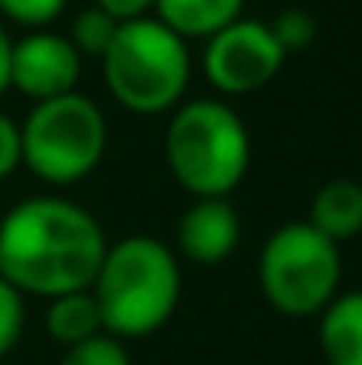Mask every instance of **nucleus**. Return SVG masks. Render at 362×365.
Instances as JSON below:
<instances>
[{
	"mask_svg": "<svg viewBox=\"0 0 362 365\" xmlns=\"http://www.w3.org/2000/svg\"><path fill=\"white\" fill-rule=\"evenodd\" d=\"M266 25H270V32H273V39L281 43L284 53L309 46L313 36H316V18H313L309 11H302V7H288V11H281V14H277L273 21H266Z\"/></svg>",
	"mask_w": 362,
	"mask_h": 365,
	"instance_id": "15",
	"label": "nucleus"
},
{
	"mask_svg": "<svg viewBox=\"0 0 362 365\" xmlns=\"http://www.w3.org/2000/svg\"><path fill=\"white\" fill-rule=\"evenodd\" d=\"M61 365H131V362H128V351L121 348L118 337L96 334V337H89V341L68 348Z\"/></svg>",
	"mask_w": 362,
	"mask_h": 365,
	"instance_id": "16",
	"label": "nucleus"
},
{
	"mask_svg": "<svg viewBox=\"0 0 362 365\" xmlns=\"http://www.w3.org/2000/svg\"><path fill=\"white\" fill-rule=\"evenodd\" d=\"M79 75H82V53L68 36L32 32L11 43V86H18L36 103L75 93Z\"/></svg>",
	"mask_w": 362,
	"mask_h": 365,
	"instance_id": "8",
	"label": "nucleus"
},
{
	"mask_svg": "<svg viewBox=\"0 0 362 365\" xmlns=\"http://www.w3.org/2000/svg\"><path fill=\"white\" fill-rule=\"evenodd\" d=\"M156 0H96L100 11H107L114 21H135V18H146V11L153 7Z\"/></svg>",
	"mask_w": 362,
	"mask_h": 365,
	"instance_id": "20",
	"label": "nucleus"
},
{
	"mask_svg": "<svg viewBox=\"0 0 362 365\" xmlns=\"http://www.w3.org/2000/svg\"><path fill=\"white\" fill-rule=\"evenodd\" d=\"M309 227H316L323 238L334 245L352 242L362 235V185L352 178L327 181L309 206Z\"/></svg>",
	"mask_w": 362,
	"mask_h": 365,
	"instance_id": "10",
	"label": "nucleus"
},
{
	"mask_svg": "<svg viewBox=\"0 0 362 365\" xmlns=\"http://www.w3.org/2000/svg\"><path fill=\"white\" fill-rule=\"evenodd\" d=\"M107 149V121L89 96L68 93L32 107L21 128L25 167L50 185L82 181Z\"/></svg>",
	"mask_w": 362,
	"mask_h": 365,
	"instance_id": "6",
	"label": "nucleus"
},
{
	"mask_svg": "<svg viewBox=\"0 0 362 365\" xmlns=\"http://www.w3.org/2000/svg\"><path fill=\"white\" fill-rule=\"evenodd\" d=\"M245 0H156L153 11L156 18L174 29L181 39H192V36H213L221 32L224 25L238 21Z\"/></svg>",
	"mask_w": 362,
	"mask_h": 365,
	"instance_id": "12",
	"label": "nucleus"
},
{
	"mask_svg": "<svg viewBox=\"0 0 362 365\" xmlns=\"http://www.w3.org/2000/svg\"><path fill=\"white\" fill-rule=\"evenodd\" d=\"M89 291L111 337H146L174 316L181 294L178 259L160 238H121L118 245H107Z\"/></svg>",
	"mask_w": 362,
	"mask_h": 365,
	"instance_id": "2",
	"label": "nucleus"
},
{
	"mask_svg": "<svg viewBox=\"0 0 362 365\" xmlns=\"http://www.w3.org/2000/svg\"><path fill=\"white\" fill-rule=\"evenodd\" d=\"M21 163V128L0 114V178H7Z\"/></svg>",
	"mask_w": 362,
	"mask_h": 365,
	"instance_id": "19",
	"label": "nucleus"
},
{
	"mask_svg": "<svg viewBox=\"0 0 362 365\" xmlns=\"http://www.w3.org/2000/svg\"><path fill=\"white\" fill-rule=\"evenodd\" d=\"M7 86H11V39H7V32L0 25V93Z\"/></svg>",
	"mask_w": 362,
	"mask_h": 365,
	"instance_id": "21",
	"label": "nucleus"
},
{
	"mask_svg": "<svg viewBox=\"0 0 362 365\" xmlns=\"http://www.w3.org/2000/svg\"><path fill=\"white\" fill-rule=\"evenodd\" d=\"M320 316V348L327 365H362V291L338 294Z\"/></svg>",
	"mask_w": 362,
	"mask_h": 365,
	"instance_id": "11",
	"label": "nucleus"
},
{
	"mask_svg": "<svg viewBox=\"0 0 362 365\" xmlns=\"http://www.w3.org/2000/svg\"><path fill=\"white\" fill-rule=\"evenodd\" d=\"M68 0H0V11L21 25H46L64 11Z\"/></svg>",
	"mask_w": 362,
	"mask_h": 365,
	"instance_id": "18",
	"label": "nucleus"
},
{
	"mask_svg": "<svg viewBox=\"0 0 362 365\" xmlns=\"http://www.w3.org/2000/svg\"><path fill=\"white\" fill-rule=\"evenodd\" d=\"M284 64V50L266 21L238 18L206 39L203 68L221 93H252L266 86Z\"/></svg>",
	"mask_w": 362,
	"mask_h": 365,
	"instance_id": "7",
	"label": "nucleus"
},
{
	"mask_svg": "<svg viewBox=\"0 0 362 365\" xmlns=\"http://www.w3.org/2000/svg\"><path fill=\"white\" fill-rule=\"evenodd\" d=\"M259 284L284 316H316L338 298L341 248L306 220L277 227L259 252Z\"/></svg>",
	"mask_w": 362,
	"mask_h": 365,
	"instance_id": "5",
	"label": "nucleus"
},
{
	"mask_svg": "<svg viewBox=\"0 0 362 365\" xmlns=\"http://www.w3.org/2000/svg\"><path fill=\"white\" fill-rule=\"evenodd\" d=\"M241 235V220L228 199H196L181 224H178V245L185 259L199 266H217L224 262Z\"/></svg>",
	"mask_w": 362,
	"mask_h": 365,
	"instance_id": "9",
	"label": "nucleus"
},
{
	"mask_svg": "<svg viewBox=\"0 0 362 365\" xmlns=\"http://www.w3.org/2000/svg\"><path fill=\"white\" fill-rule=\"evenodd\" d=\"M114 32H118V21H114L107 11H100V7L93 4V7H86V11L75 14V21H71V36H68V39L75 43L79 53L104 57L107 46H111V39H114Z\"/></svg>",
	"mask_w": 362,
	"mask_h": 365,
	"instance_id": "14",
	"label": "nucleus"
},
{
	"mask_svg": "<svg viewBox=\"0 0 362 365\" xmlns=\"http://www.w3.org/2000/svg\"><path fill=\"white\" fill-rule=\"evenodd\" d=\"M104 255L100 224L68 199L36 195L0 220V277L14 291L43 298L89 291Z\"/></svg>",
	"mask_w": 362,
	"mask_h": 365,
	"instance_id": "1",
	"label": "nucleus"
},
{
	"mask_svg": "<svg viewBox=\"0 0 362 365\" xmlns=\"http://www.w3.org/2000/svg\"><path fill=\"white\" fill-rule=\"evenodd\" d=\"M100 330H104V319H100V305H96L93 291H71V294L50 298L46 334L54 341H61L64 348H75V344L96 337Z\"/></svg>",
	"mask_w": 362,
	"mask_h": 365,
	"instance_id": "13",
	"label": "nucleus"
},
{
	"mask_svg": "<svg viewBox=\"0 0 362 365\" xmlns=\"http://www.w3.org/2000/svg\"><path fill=\"white\" fill-rule=\"evenodd\" d=\"M25 323V309H21V291H14L4 277H0V359L14 348L18 334Z\"/></svg>",
	"mask_w": 362,
	"mask_h": 365,
	"instance_id": "17",
	"label": "nucleus"
},
{
	"mask_svg": "<svg viewBox=\"0 0 362 365\" xmlns=\"http://www.w3.org/2000/svg\"><path fill=\"white\" fill-rule=\"evenodd\" d=\"M188 39L149 14L121 21L104 53V78L114 100L139 114H160L174 107L188 86Z\"/></svg>",
	"mask_w": 362,
	"mask_h": 365,
	"instance_id": "4",
	"label": "nucleus"
},
{
	"mask_svg": "<svg viewBox=\"0 0 362 365\" xmlns=\"http://www.w3.org/2000/svg\"><path fill=\"white\" fill-rule=\"evenodd\" d=\"M248 131L224 100H192L167 124L171 174L196 199H228L248 170Z\"/></svg>",
	"mask_w": 362,
	"mask_h": 365,
	"instance_id": "3",
	"label": "nucleus"
}]
</instances>
